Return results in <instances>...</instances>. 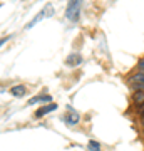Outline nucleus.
<instances>
[{
    "instance_id": "1",
    "label": "nucleus",
    "mask_w": 144,
    "mask_h": 151,
    "mask_svg": "<svg viewBox=\"0 0 144 151\" xmlns=\"http://www.w3.org/2000/svg\"><path fill=\"white\" fill-rule=\"evenodd\" d=\"M82 2L84 0H69L67 2V9H65V17L67 20L72 24H77L82 14Z\"/></svg>"
},
{
    "instance_id": "2",
    "label": "nucleus",
    "mask_w": 144,
    "mask_h": 151,
    "mask_svg": "<svg viewBox=\"0 0 144 151\" xmlns=\"http://www.w3.org/2000/svg\"><path fill=\"white\" fill-rule=\"evenodd\" d=\"M55 109H57V104H55V103L44 104L42 108H39L37 111H35V114H34V118H35V119H40V118H44V116H47V114L54 113Z\"/></svg>"
},
{
    "instance_id": "3",
    "label": "nucleus",
    "mask_w": 144,
    "mask_h": 151,
    "mask_svg": "<svg viewBox=\"0 0 144 151\" xmlns=\"http://www.w3.org/2000/svg\"><path fill=\"white\" fill-rule=\"evenodd\" d=\"M64 121L69 124V126H75V124L80 121V116H79V113H77V111H74V109L69 108V113L64 116Z\"/></svg>"
},
{
    "instance_id": "4",
    "label": "nucleus",
    "mask_w": 144,
    "mask_h": 151,
    "mask_svg": "<svg viewBox=\"0 0 144 151\" xmlns=\"http://www.w3.org/2000/svg\"><path fill=\"white\" fill-rule=\"evenodd\" d=\"M39 103H42V104H49V103H52V97L49 96V94H39V96H34L29 99V104L32 106V104H39Z\"/></svg>"
},
{
    "instance_id": "5",
    "label": "nucleus",
    "mask_w": 144,
    "mask_h": 151,
    "mask_svg": "<svg viewBox=\"0 0 144 151\" xmlns=\"http://www.w3.org/2000/svg\"><path fill=\"white\" fill-rule=\"evenodd\" d=\"M10 94L14 97H24L27 94V87L24 84H17V86H12L10 87Z\"/></svg>"
},
{
    "instance_id": "6",
    "label": "nucleus",
    "mask_w": 144,
    "mask_h": 151,
    "mask_svg": "<svg viewBox=\"0 0 144 151\" xmlns=\"http://www.w3.org/2000/svg\"><path fill=\"white\" fill-rule=\"evenodd\" d=\"M131 101H133L134 106H143L144 104V91H133V96H131Z\"/></svg>"
},
{
    "instance_id": "7",
    "label": "nucleus",
    "mask_w": 144,
    "mask_h": 151,
    "mask_svg": "<svg viewBox=\"0 0 144 151\" xmlns=\"http://www.w3.org/2000/svg\"><path fill=\"white\" fill-rule=\"evenodd\" d=\"M80 62H82V55L80 54H70L69 57H67V60H65L67 65H79Z\"/></svg>"
},
{
    "instance_id": "8",
    "label": "nucleus",
    "mask_w": 144,
    "mask_h": 151,
    "mask_svg": "<svg viewBox=\"0 0 144 151\" xmlns=\"http://www.w3.org/2000/svg\"><path fill=\"white\" fill-rule=\"evenodd\" d=\"M87 148H89V151H101V143L91 139L89 143H87Z\"/></svg>"
},
{
    "instance_id": "9",
    "label": "nucleus",
    "mask_w": 144,
    "mask_h": 151,
    "mask_svg": "<svg viewBox=\"0 0 144 151\" xmlns=\"http://www.w3.org/2000/svg\"><path fill=\"white\" fill-rule=\"evenodd\" d=\"M138 113H139V119H141V123L144 124V104H143V106H139Z\"/></svg>"
},
{
    "instance_id": "10",
    "label": "nucleus",
    "mask_w": 144,
    "mask_h": 151,
    "mask_svg": "<svg viewBox=\"0 0 144 151\" xmlns=\"http://www.w3.org/2000/svg\"><path fill=\"white\" fill-rule=\"evenodd\" d=\"M138 69H139V70H144V57H143V59H139V62H138Z\"/></svg>"
},
{
    "instance_id": "11",
    "label": "nucleus",
    "mask_w": 144,
    "mask_h": 151,
    "mask_svg": "<svg viewBox=\"0 0 144 151\" xmlns=\"http://www.w3.org/2000/svg\"><path fill=\"white\" fill-rule=\"evenodd\" d=\"M9 39H10V35H5V37H2V39H0V47H2V45H4V44H5L7 40H9Z\"/></svg>"
}]
</instances>
